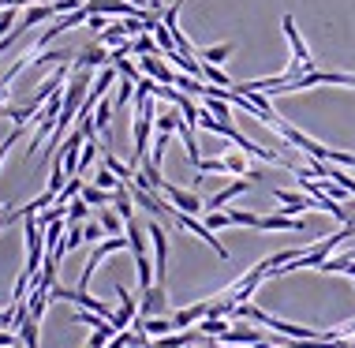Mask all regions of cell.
<instances>
[{"label":"cell","instance_id":"ffe728a7","mask_svg":"<svg viewBox=\"0 0 355 348\" xmlns=\"http://www.w3.org/2000/svg\"><path fill=\"white\" fill-rule=\"evenodd\" d=\"M112 109H116V105L112 101H98V109H94V128H98L101 135H109V124H112Z\"/></svg>","mask_w":355,"mask_h":348},{"label":"cell","instance_id":"5b68a950","mask_svg":"<svg viewBox=\"0 0 355 348\" xmlns=\"http://www.w3.org/2000/svg\"><path fill=\"white\" fill-rule=\"evenodd\" d=\"M161 195H165V199L172 202V206L180 210V214H191V217H195V214H202V199H198L195 191H184V188H176V183H168V180H165Z\"/></svg>","mask_w":355,"mask_h":348},{"label":"cell","instance_id":"ac0fdd59","mask_svg":"<svg viewBox=\"0 0 355 348\" xmlns=\"http://www.w3.org/2000/svg\"><path fill=\"white\" fill-rule=\"evenodd\" d=\"M202 83H209V86H220V90H232V79H228L225 72H220L217 64H202Z\"/></svg>","mask_w":355,"mask_h":348},{"label":"cell","instance_id":"d4e9b609","mask_svg":"<svg viewBox=\"0 0 355 348\" xmlns=\"http://www.w3.org/2000/svg\"><path fill=\"white\" fill-rule=\"evenodd\" d=\"M19 337H23V345H26V348H37V337H42V322L26 318V322L19 326Z\"/></svg>","mask_w":355,"mask_h":348},{"label":"cell","instance_id":"4316f807","mask_svg":"<svg viewBox=\"0 0 355 348\" xmlns=\"http://www.w3.org/2000/svg\"><path fill=\"white\" fill-rule=\"evenodd\" d=\"M94 161H98V139H86L83 142V154H79V176L94 165Z\"/></svg>","mask_w":355,"mask_h":348},{"label":"cell","instance_id":"8fae6325","mask_svg":"<svg viewBox=\"0 0 355 348\" xmlns=\"http://www.w3.org/2000/svg\"><path fill=\"white\" fill-rule=\"evenodd\" d=\"M262 341H270V337L254 326H228V333L220 337V345H262Z\"/></svg>","mask_w":355,"mask_h":348},{"label":"cell","instance_id":"4fadbf2b","mask_svg":"<svg viewBox=\"0 0 355 348\" xmlns=\"http://www.w3.org/2000/svg\"><path fill=\"white\" fill-rule=\"evenodd\" d=\"M123 236H128V247H131V255H135V258H150V251H146V229H142L139 221H128V229H123Z\"/></svg>","mask_w":355,"mask_h":348},{"label":"cell","instance_id":"9a60e30c","mask_svg":"<svg viewBox=\"0 0 355 348\" xmlns=\"http://www.w3.org/2000/svg\"><path fill=\"white\" fill-rule=\"evenodd\" d=\"M180 124H184V113H180V109H165V113L153 116V131H161V135L180 131Z\"/></svg>","mask_w":355,"mask_h":348},{"label":"cell","instance_id":"7c38bea8","mask_svg":"<svg viewBox=\"0 0 355 348\" xmlns=\"http://www.w3.org/2000/svg\"><path fill=\"white\" fill-rule=\"evenodd\" d=\"M247 188H251V176H236L232 183H228V188H220L217 195L206 202V210H220V206H228V202H232L236 195H243Z\"/></svg>","mask_w":355,"mask_h":348},{"label":"cell","instance_id":"5bb4252c","mask_svg":"<svg viewBox=\"0 0 355 348\" xmlns=\"http://www.w3.org/2000/svg\"><path fill=\"white\" fill-rule=\"evenodd\" d=\"M236 53V45L232 42H220V45H209V49H195V56H198V60H202V64H225L228 60V56H232Z\"/></svg>","mask_w":355,"mask_h":348},{"label":"cell","instance_id":"e0dca14e","mask_svg":"<svg viewBox=\"0 0 355 348\" xmlns=\"http://www.w3.org/2000/svg\"><path fill=\"white\" fill-rule=\"evenodd\" d=\"M98 42L105 45V49H116V45H123V42H128V31H123V23H109V26L101 31V38H98Z\"/></svg>","mask_w":355,"mask_h":348},{"label":"cell","instance_id":"44dd1931","mask_svg":"<svg viewBox=\"0 0 355 348\" xmlns=\"http://www.w3.org/2000/svg\"><path fill=\"white\" fill-rule=\"evenodd\" d=\"M90 210H94V206H90V202H86L83 195L71 199V202H68V225H83V221L90 217Z\"/></svg>","mask_w":355,"mask_h":348},{"label":"cell","instance_id":"ab89813d","mask_svg":"<svg viewBox=\"0 0 355 348\" xmlns=\"http://www.w3.org/2000/svg\"><path fill=\"white\" fill-rule=\"evenodd\" d=\"M128 4H135V8H142V4H146V8H150V0H128Z\"/></svg>","mask_w":355,"mask_h":348},{"label":"cell","instance_id":"cb8c5ba5","mask_svg":"<svg viewBox=\"0 0 355 348\" xmlns=\"http://www.w3.org/2000/svg\"><path fill=\"white\" fill-rule=\"evenodd\" d=\"M26 128H31V124H15V128H12V135H4V139H0V165H4V158H8V150H12V147H15V142H19V139H23V135H26Z\"/></svg>","mask_w":355,"mask_h":348},{"label":"cell","instance_id":"f35d334b","mask_svg":"<svg viewBox=\"0 0 355 348\" xmlns=\"http://www.w3.org/2000/svg\"><path fill=\"white\" fill-rule=\"evenodd\" d=\"M8 345H15V333H8V330H0V348H8Z\"/></svg>","mask_w":355,"mask_h":348},{"label":"cell","instance_id":"74e56055","mask_svg":"<svg viewBox=\"0 0 355 348\" xmlns=\"http://www.w3.org/2000/svg\"><path fill=\"white\" fill-rule=\"evenodd\" d=\"M86 26H90V31H105V26H109V15H90V19H86Z\"/></svg>","mask_w":355,"mask_h":348},{"label":"cell","instance_id":"8d00e7d4","mask_svg":"<svg viewBox=\"0 0 355 348\" xmlns=\"http://www.w3.org/2000/svg\"><path fill=\"white\" fill-rule=\"evenodd\" d=\"M101 225H98V221H86V225H83V236H86V244H94V240H101Z\"/></svg>","mask_w":355,"mask_h":348},{"label":"cell","instance_id":"2e32d148","mask_svg":"<svg viewBox=\"0 0 355 348\" xmlns=\"http://www.w3.org/2000/svg\"><path fill=\"white\" fill-rule=\"evenodd\" d=\"M98 225L105 229V236H123V229H128V221H123L116 210H105L101 206V214H98Z\"/></svg>","mask_w":355,"mask_h":348},{"label":"cell","instance_id":"4dcf8cb0","mask_svg":"<svg viewBox=\"0 0 355 348\" xmlns=\"http://www.w3.org/2000/svg\"><path fill=\"white\" fill-rule=\"evenodd\" d=\"M71 322H83V326H90V330H101L109 318H101V315H94V311H83V307H79V311L71 315Z\"/></svg>","mask_w":355,"mask_h":348},{"label":"cell","instance_id":"8992f818","mask_svg":"<svg viewBox=\"0 0 355 348\" xmlns=\"http://www.w3.org/2000/svg\"><path fill=\"white\" fill-rule=\"evenodd\" d=\"M116 296H120V311L112 315L109 322H112V330L120 333V330H128V326H131V322H135V318H139V299L131 296V292H128V288H123V285H116Z\"/></svg>","mask_w":355,"mask_h":348},{"label":"cell","instance_id":"60d3db41","mask_svg":"<svg viewBox=\"0 0 355 348\" xmlns=\"http://www.w3.org/2000/svg\"><path fill=\"white\" fill-rule=\"evenodd\" d=\"M348 348H355V333H352V337H348Z\"/></svg>","mask_w":355,"mask_h":348},{"label":"cell","instance_id":"3957f363","mask_svg":"<svg viewBox=\"0 0 355 348\" xmlns=\"http://www.w3.org/2000/svg\"><path fill=\"white\" fill-rule=\"evenodd\" d=\"M281 31H284V38H288V45H292V60L300 64L303 72H314V56H311V49L303 45V34H300V26H295L292 15L281 19Z\"/></svg>","mask_w":355,"mask_h":348},{"label":"cell","instance_id":"e575fe53","mask_svg":"<svg viewBox=\"0 0 355 348\" xmlns=\"http://www.w3.org/2000/svg\"><path fill=\"white\" fill-rule=\"evenodd\" d=\"M209 172H225V161L220 158H202L198 161V176H209Z\"/></svg>","mask_w":355,"mask_h":348},{"label":"cell","instance_id":"277c9868","mask_svg":"<svg viewBox=\"0 0 355 348\" xmlns=\"http://www.w3.org/2000/svg\"><path fill=\"white\" fill-rule=\"evenodd\" d=\"M161 315H168V292H165V285L142 288V296H139V318H161Z\"/></svg>","mask_w":355,"mask_h":348},{"label":"cell","instance_id":"603a6c76","mask_svg":"<svg viewBox=\"0 0 355 348\" xmlns=\"http://www.w3.org/2000/svg\"><path fill=\"white\" fill-rule=\"evenodd\" d=\"M94 188H101V191H120L123 188V180L116 176V172H109V169H98V176H94Z\"/></svg>","mask_w":355,"mask_h":348},{"label":"cell","instance_id":"d6986e66","mask_svg":"<svg viewBox=\"0 0 355 348\" xmlns=\"http://www.w3.org/2000/svg\"><path fill=\"white\" fill-rule=\"evenodd\" d=\"M105 169H109V172H116V176L123 180V183H131V176H135V165H123V161L116 158V154H109V150H105Z\"/></svg>","mask_w":355,"mask_h":348},{"label":"cell","instance_id":"1f68e13d","mask_svg":"<svg viewBox=\"0 0 355 348\" xmlns=\"http://www.w3.org/2000/svg\"><path fill=\"white\" fill-rule=\"evenodd\" d=\"M232 225V217H228V210H209L206 214V229L209 232H217V229H228Z\"/></svg>","mask_w":355,"mask_h":348},{"label":"cell","instance_id":"836d02e7","mask_svg":"<svg viewBox=\"0 0 355 348\" xmlns=\"http://www.w3.org/2000/svg\"><path fill=\"white\" fill-rule=\"evenodd\" d=\"M228 217H232V225H247V229H258V214H251V210H228Z\"/></svg>","mask_w":355,"mask_h":348},{"label":"cell","instance_id":"7402d4cb","mask_svg":"<svg viewBox=\"0 0 355 348\" xmlns=\"http://www.w3.org/2000/svg\"><path fill=\"white\" fill-rule=\"evenodd\" d=\"M198 333L202 337H225L228 333V318H202V322H198Z\"/></svg>","mask_w":355,"mask_h":348},{"label":"cell","instance_id":"6da1fadb","mask_svg":"<svg viewBox=\"0 0 355 348\" xmlns=\"http://www.w3.org/2000/svg\"><path fill=\"white\" fill-rule=\"evenodd\" d=\"M266 277H270V263H266V258H262V263H258L254 270H247V274L243 277H239V281L232 285V288H225V296L228 299H232V304L239 307V304H251V296H254V288L258 285H262L266 281Z\"/></svg>","mask_w":355,"mask_h":348},{"label":"cell","instance_id":"52a82bcc","mask_svg":"<svg viewBox=\"0 0 355 348\" xmlns=\"http://www.w3.org/2000/svg\"><path fill=\"white\" fill-rule=\"evenodd\" d=\"M112 64V53L105 49L101 42H94V45H86V49L75 53V72H90V67H109Z\"/></svg>","mask_w":355,"mask_h":348},{"label":"cell","instance_id":"83f0119b","mask_svg":"<svg viewBox=\"0 0 355 348\" xmlns=\"http://www.w3.org/2000/svg\"><path fill=\"white\" fill-rule=\"evenodd\" d=\"M225 172H232V176H247V158L243 154H225Z\"/></svg>","mask_w":355,"mask_h":348},{"label":"cell","instance_id":"7a4b0ae2","mask_svg":"<svg viewBox=\"0 0 355 348\" xmlns=\"http://www.w3.org/2000/svg\"><path fill=\"white\" fill-rule=\"evenodd\" d=\"M146 236L153 244V281L165 285V277H168V232L161 229V221H150Z\"/></svg>","mask_w":355,"mask_h":348},{"label":"cell","instance_id":"d6a6232c","mask_svg":"<svg viewBox=\"0 0 355 348\" xmlns=\"http://www.w3.org/2000/svg\"><path fill=\"white\" fill-rule=\"evenodd\" d=\"M86 236H83V225H68V232H64V251H75L83 247Z\"/></svg>","mask_w":355,"mask_h":348},{"label":"cell","instance_id":"30bf717a","mask_svg":"<svg viewBox=\"0 0 355 348\" xmlns=\"http://www.w3.org/2000/svg\"><path fill=\"white\" fill-rule=\"evenodd\" d=\"M258 229L262 232H303L306 221L303 217H288V214H270V217H258Z\"/></svg>","mask_w":355,"mask_h":348},{"label":"cell","instance_id":"7bdbcfd3","mask_svg":"<svg viewBox=\"0 0 355 348\" xmlns=\"http://www.w3.org/2000/svg\"><path fill=\"white\" fill-rule=\"evenodd\" d=\"M352 221H355V214H352Z\"/></svg>","mask_w":355,"mask_h":348},{"label":"cell","instance_id":"484cf974","mask_svg":"<svg viewBox=\"0 0 355 348\" xmlns=\"http://www.w3.org/2000/svg\"><path fill=\"white\" fill-rule=\"evenodd\" d=\"M202 109H209V113L217 116V120L232 124V109H228V101H225V98H206V101H202Z\"/></svg>","mask_w":355,"mask_h":348},{"label":"cell","instance_id":"b9f144b4","mask_svg":"<svg viewBox=\"0 0 355 348\" xmlns=\"http://www.w3.org/2000/svg\"><path fill=\"white\" fill-rule=\"evenodd\" d=\"M8 348H19V345H8Z\"/></svg>","mask_w":355,"mask_h":348},{"label":"cell","instance_id":"ba28073f","mask_svg":"<svg viewBox=\"0 0 355 348\" xmlns=\"http://www.w3.org/2000/svg\"><path fill=\"white\" fill-rule=\"evenodd\" d=\"M139 72L146 75V79L161 83V86H176V72H172L161 56H139Z\"/></svg>","mask_w":355,"mask_h":348},{"label":"cell","instance_id":"f546056e","mask_svg":"<svg viewBox=\"0 0 355 348\" xmlns=\"http://www.w3.org/2000/svg\"><path fill=\"white\" fill-rule=\"evenodd\" d=\"M112 67H116V72H120V79H131V83H139V79H142L139 64H131L128 56H123V60H112Z\"/></svg>","mask_w":355,"mask_h":348},{"label":"cell","instance_id":"f1b7e54d","mask_svg":"<svg viewBox=\"0 0 355 348\" xmlns=\"http://www.w3.org/2000/svg\"><path fill=\"white\" fill-rule=\"evenodd\" d=\"M83 199L90 202V206H105V202H112V191H101V188H94V183H86Z\"/></svg>","mask_w":355,"mask_h":348},{"label":"cell","instance_id":"d590c367","mask_svg":"<svg viewBox=\"0 0 355 348\" xmlns=\"http://www.w3.org/2000/svg\"><path fill=\"white\" fill-rule=\"evenodd\" d=\"M15 15H19V8H4V12H0V38L15 26Z\"/></svg>","mask_w":355,"mask_h":348},{"label":"cell","instance_id":"9c48e42d","mask_svg":"<svg viewBox=\"0 0 355 348\" xmlns=\"http://www.w3.org/2000/svg\"><path fill=\"white\" fill-rule=\"evenodd\" d=\"M273 195H277V202H281V214H288V217L306 214V210H318L311 195H295V191H273Z\"/></svg>","mask_w":355,"mask_h":348}]
</instances>
